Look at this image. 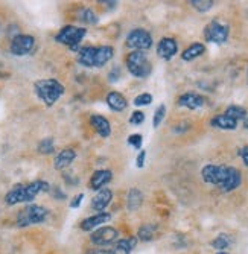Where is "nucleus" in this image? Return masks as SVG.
Masks as SVG:
<instances>
[{
    "mask_svg": "<svg viewBox=\"0 0 248 254\" xmlns=\"http://www.w3.org/2000/svg\"><path fill=\"white\" fill-rule=\"evenodd\" d=\"M51 186L48 181L37 180L29 184H20V186L12 188L6 195H5V202L8 205H15L20 202H31L37 198L38 193L49 192Z\"/></svg>",
    "mask_w": 248,
    "mask_h": 254,
    "instance_id": "nucleus-1",
    "label": "nucleus"
},
{
    "mask_svg": "<svg viewBox=\"0 0 248 254\" xmlns=\"http://www.w3.org/2000/svg\"><path fill=\"white\" fill-rule=\"evenodd\" d=\"M115 55L111 46H84L78 51V63L84 67H104Z\"/></svg>",
    "mask_w": 248,
    "mask_h": 254,
    "instance_id": "nucleus-2",
    "label": "nucleus"
},
{
    "mask_svg": "<svg viewBox=\"0 0 248 254\" xmlns=\"http://www.w3.org/2000/svg\"><path fill=\"white\" fill-rule=\"evenodd\" d=\"M34 90H35V95L38 96V99L48 107L55 105L65 91L64 85L54 78L35 81Z\"/></svg>",
    "mask_w": 248,
    "mask_h": 254,
    "instance_id": "nucleus-3",
    "label": "nucleus"
},
{
    "mask_svg": "<svg viewBox=\"0 0 248 254\" xmlns=\"http://www.w3.org/2000/svg\"><path fill=\"white\" fill-rule=\"evenodd\" d=\"M126 67L128 72L136 76V78H148L152 72V65L151 61L148 58V55L142 51H132L128 57H126Z\"/></svg>",
    "mask_w": 248,
    "mask_h": 254,
    "instance_id": "nucleus-4",
    "label": "nucleus"
},
{
    "mask_svg": "<svg viewBox=\"0 0 248 254\" xmlns=\"http://www.w3.org/2000/svg\"><path fill=\"white\" fill-rule=\"evenodd\" d=\"M49 210L37 204H29L25 209H21L17 215V225L18 227H29L35 224H41L48 219Z\"/></svg>",
    "mask_w": 248,
    "mask_h": 254,
    "instance_id": "nucleus-5",
    "label": "nucleus"
},
{
    "mask_svg": "<svg viewBox=\"0 0 248 254\" xmlns=\"http://www.w3.org/2000/svg\"><path fill=\"white\" fill-rule=\"evenodd\" d=\"M85 34H87V29L69 25L60 29V32L55 35V41L67 46V48H70L72 51H79V44L84 40Z\"/></svg>",
    "mask_w": 248,
    "mask_h": 254,
    "instance_id": "nucleus-6",
    "label": "nucleus"
},
{
    "mask_svg": "<svg viewBox=\"0 0 248 254\" xmlns=\"http://www.w3.org/2000/svg\"><path fill=\"white\" fill-rule=\"evenodd\" d=\"M126 46L132 51H148L152 46V37L148 31L145 29H132L128 35H126Z\"/></svg>",
    "mask_w": 248,
    "mask_h": 254,
    "instance_id": "nucleus-7",
    "label": "nucleus"
},
{
    "mask_svg": "<svg viewBox=\"0 0 248 254\" xmlns=\"http://www.w3.org/2000/svg\"><path fill=\"white\" fill-rule=\"evenodd\" d=\"M204 38L209 43L222 44L229 38V26L218 20H212L204 29Z\"/></svg>",
    "mask_w": 248,
    "mask_h": 254,
    "instance_id": "nucleus-8",
    "label": "nucleus"
},
{
    "mask_svg": "<svg viewBox=\"0 0 248 254\" xmlns=\"http://www.w3.org/2000/svg\"><path fill=\"white\" fill-rule=\"evenodd\" d=\"M229 174V166H224V165H207L202 168L201 171V177L207 184H213V186L221 188V184L225 181Z\"/></svg>",
    "mask_w": 248,
    "mask_h": 254,
    "instance_id": "nucleus-9",
    "label": "nucleus"
},
{
    "mask_svg": "<svg viewBox=\"0 0 248 254\" xmlns=\"http://www.w3.org/2000/svg\"><path fill=\"white\" fill-rule=\"evenodd\" d=\"M34 46H35V38L32 35L18 34V35H15L11 40L9 51L15 57H25V55H28V54L32 52Z\"/></svg>",
    "mask_w": 248,
    "mask_h": 254,
    "instance_id": "nucleus-10",
    "label": "nucleus"
},
{
    "mask_svg": "<svg viewBox=\"0 0 248 254\" xmlns=\"http://www.w3.org/2000/svg\"><path fill=\"white\" fill-rule=\"evenodd\" d=\"M118 236H119V232H118L116 228H113L110 225H105V227L96 228L95 232L92 233V236H90V241H92L98 247H105V245H110L113 242H116Z\"/></svg>",
    "mask_w": 248,
    "mask_h": 254,
    "instance_id": "nucleus-11",
    "label": "nucleus"
},
{
    "mask_svg": "<svg viewBox=\"0 0 248 254\" xmlns=\"http://www.w3.org/2000/svg\"><path fill=\"white\" fill-rule=\"evenodd\" d=\"M177 52H178V44L174 38L165 37L159 41V46H157V55H159L162 60L169 61L177 55Z\"/></svg>",
    "mask_w": 248,
    "mask_h": 254,
    "instance_id": "nucleus-12",
    "label": "nucleus"
},
{
    "mask_svg": "<svg viewBox=\"0 0 248 254\" xmlns=\"http://www.w3.org/2000/svg\"><path fill=\"white\" fill-rule=\"evenodd\" d=\"M111 219V215L108 212H99L93 216H88L85 218L84 221H81L79 227L82 232H93L95 228H99L102 227L104 224H107L108 221Z\"/></svg>",
    "mask_w": 248,
    "mask_h": 254,
    "instance_id": "nucleus-13",
    "label": "nucleus"
},
{
    "mask_svg": "<svg viewBox=\"0 0 248 254\" xmlns=\"http://www.w3.org/2000/svg\"><path fill=\"white\" fill-rule=\"evenodd\" d=\"M113 180V172L108 169H99L95 171L92 178H90V189L93 190H101L104 189L107 184Z\"/></svg>",
    "mask_w": 248,
    "mask_h": 254,
    "instance_id": "nucleus-14",
    "label": "nucleus"
},
{
    "mask_svg": "<svg viewBox=\"0 0 248 254\" xmlns=\"http://www.w3.org/2000/svg\"><path fill=\"white\" fill-rule=\"evenodd\" d=\"M76 158V152L72 149V148H65V149H61L57 155H55V160H54V168L58 169V171H62L65 168H69L73 160Z\"/></svg>",
    "mask_w": 248,
    "mask_h": 254,
    "instance_id": "nucleus-15",
    "label": "nucleus"
},
{
    "mask_svg": "<svg viewBox=\"0 0 248 254\" xmlns=\"http://www.w3.org/2000/svg\"><path fill=\"white\" fill-rule=\"evenodd\" d=\"M111 199H113V192L108 188H104V189L98 190V193L93 196L92 207H93L96 212H104L107 207L110 205Z\"/></svg>",
    "mask_w": 248,
    "mask_h": 254,
    "instance_id": "nucleus-16",
    "label": "nucleus"
},
{
    "mask_svg": "<svg viewBox=\"0 0 248 254\" xmlns=\"http://www.w3.org/2000/svg\"><path fill=\"white\" fill-rule=\"evenodd\" d=\"M241 181H242V175L241 172L236 169V168H232L229 166V174H227V178H225V181L221 184V190L222 192H232L235 189H238L241 186Z\"/></svg>",
    "mask_w": 248,
    "mask_h": 254,
    "instance_id": "nucleus-17",
    "label": "nucleus"
},
{
    "mask_svg": "<svg viewBox=\"0 0 248 254\" xmlns=\"http://www.w3.org/2000/svg\"><path fill=\"white\" fill-rule=\"evenodd\" d=\"M90 124H92L93 129L102 138H107V137L111 135V125H110L108 119L101 116V114H93V116H90Z\"/></svg>",
    "mask_w": 248,
    "mask_h": 254,
    "instance_id": "nucleus-18",
    "label": "nucleus"
},
{
    "mask_svg": "<svg viewBox=\"0 0 248 254\" xmlns=\"http://www.w3.org/2000/svg\"><path fill=\"white\" fill-rule=\"evenodd\" d=\"M204 104H206V99L202 96H199V95H196V93H185L178 99L180 107H185V108H189V110H198Z\"/></svg>",
    "mask_w": 248,
    "mask_h": 254,
    "instance_id": "nucleus-19",
    "label": "nucleus"
},
{
    "mask_svg": "<svg viewBox=\"0 0 248 254\" xmlns=\"http://www.w3.org/2000/svg\"><path fill=\"white\" fill-rule=\"evenodd\" d=\"M107 105L113 110V111H124L128 107V101L125 99V96L119 91H110L107 95Z\"/></svg>",
    "mask_w": 248,
    "mask_h": 254,
    "instance_id": "nucleus-20",
    "label": "nucleus"
},
{
    "mask_svg": "<svg viewBox=\"0 0 248 254\" xmlns=\"http://www.w3.org/2000/svg\"><path fill=\"white\" fill-rule=\"evenodd\" d=\"M210 125H212L213 128H218V129H227V131H232V129H236V128H238V122L233 121V119L229 118V116H225V114H218V116L212 118Z\"/></svg>",
    "mask_w": 248,
    "mask_h": 254,
    "instance_id": "nucleus-21",
    "label": "nucleus"
},
{
    "mask_svg": "<svg viewBox=\"0 0 248 254\" xmlns=\"http://www.w3.org/2000/svg\"><path fill=\"white\" fill-rule=\"evenodd\" d=\"M137 239L136 238H126V239H119L116 245L113 247V254H131V251L136 248Z\"/></svg>",
    "mask_w": 248,
    "mask_h": 254,
    "instance_id": "nucleus-22",
    "label": "nucleus"
},
{
    "mask_svg": "<svg viewBox=\"0 0 248 254\" xmlns=\"http://www.w3.org/2000/svg\"><path fill=\"white\" fill-rule=\"evenodd\" d=\"M204 52H206L204 44H202V43H193V44L189 46V48H187L186 51H183L182 58H183L185 61H192V60L201 57Z\"/></svg>",
    "mask_w": 248,
    "mask_h": 254,
    "instance_id": "nucleus-23",
    "label": "nucleus"
},
{
    "mask_svg": "<svg viewBox=\"0 0 248 254\" xmlns=\"http://www.w3.org/2000/svg\"><path fill=\"white\" fill-rule=\"evenodd\" d=\"M143 202V195L139 189H131L126 193V207L128 210H137Z\"/></svg>",
    "mask_w": 248,
    "mask_h": 254,
    "instance_id": "nucleus-24",
    "label": "nucleus"
},
{
    "mask_svg": "<svg viewBox=\"0 0 248 254\" xmlns=\"http://www.w3.org/2000/svg\"><path fill=\"white\" fill-rule=\"evenodd\" d=\"M225 116H229V118H232L233 121H236V122H239V121H244L245 119V116H247V111H245V108L244 107H239V105H230L227 110H225Z\"/></svg>",
    "mask_w": 248,
    "mask_h": 254,
    "instance_id": "nucleus-25",
    "label": "nucleus"
},
{
    "mask_svg": "<svg viewBox=\"0 0 248 254\" xmlns=\"http://www.w3.org/2000/svg\"><path fill=\"white\" fill-rule=\"evenodd\" d=\"M155 232H157V225H154V224H145V225H142L139 228L137 236H139L140 241L148 242V241H151L155 236Z\"/></svg>",
    "mask_w": 248,
    "mask_h": 254,
    "instance_id": "nucleus-26",
    "label": "nucleus"
},
{
    "mask_svg": "<svg viewBox=\"0 0 248 254\" xmlns=\"http://www.w3.org/2000/svg\"><path fill=\"white\" fill-rule=\"evenodd\" d=\"M37 149H38V152H40V154H44V155L52 154V152L55 151V142H54V138H52V137L43 138V140L38 143Z\"/></svg>",
    "mask_w": 248,
    "mask_h": 254,
    "instance_id": "nucleus-27",
    "label": "nucleus"
},
{
    "mask_svg": "<svg viewBox=\"0 0 248 254\" xmlns=\"http://www.w3.org/2000/svg\"><path fill=\"white\" fill-rule=\"evenodd\" d=\"M79 21H82V23H85V25H96L98 23V17H96V14L92 11V9H88V8H85V9H82L81 12H79Z\"/></svg>",
    "mask_w": 248,
    "mask_h": 254,
    "instance_id": "nucleus-28",
    "label": "nucleus"
},
{
    "mask_svg": "<svg viewBox=\"0 0 248 254\" xmlns=\"http://www.w3.org/2000/svg\"><path fill=\"white\" fill-rule=\"evenodd\" d=\"M230 244H232V238H230L229 235H219L216 239L212 241V247L216 248V250H219V251H222V250H225V248H229Z\"/></svg>",
    "mask_w": 248,
    "mask_h": 254,
    "instance_id": "nucleus-29",
    "label": "nucleus"
},
{
    "mask_svg": "<svg viewBox=\"0 0 248 254\" xmlns=\"http://www.w3.org/2000/svg\"><path fill=\"white\" fill-rule=\"evenodd\" d=\"M190 5L199 12H207L213 8L215 2H212V0H190Z\"/></svg>",
    "mask_w": 248,
    "mask_h": 254,
    "instance_id": "nucleus-30",
    "label": "nucleus"
},
{
    "mask_svg": "<svg viewBox=\"0 0 248 254\" xmlns=\"http://www.w3.org/2000/svg\"><path fill=\"white\" fill-rule=\"evenodd\" d=\"M165 116H166V105H159V108L155 110V113H154V118H152V127L154 128H159L160 127V124L163 122V119H165Z\"/></svg>",
    "mask_w": 248,
    "mask_h": 254,
    "instance_id": "nucleus-31",
    "label": "nucleus"
},
{
    "mask_svg": "<svg viewBox=\"0 0 248 254\" xmlns=\"http://www.w3.org/2000/svg\"><path fill=\"white\" fill-rule=\"evenodd\" d=\"M152 102V96L149 93H142L139 96H136V99H134V105L136 107H146Z\"/></svg>",
    "mask_w": 248,
    "mask_h": 254,
    "instance_id": "nucleus-32",
    "label": "nucleus"
},
{
    "mask_svg": "<svg viewBox=\"0 0 248 254\" xmlns=\"http://www.w3.org/2000/svg\"><path fill=\"white\" fill-rule=\"evenodd\" d=\"M128 122L131 125H142L145 122V113L143 111H134L129 116Z\"/></svg>",
    "mask_w": 248,
    "mask_h": 254,
    "instance_id": "nucleus-33",
    "label": "nucleus"
},
{
    "mask_svg": "<svg viewBox=\"0 0 248 254\" xmlns=\"http://www.w3.org/2000/svg\"><path fill=\"white\" fill-rule=\"evenodd\" d=\"M142 142H143V137L140 134H131L128 137V145H131L134 149H140L142 148Z\"/></svg>",
    "mask_w": 248,
    "mask_h": 254,
    "instance_id": "nucleus-34",
    "label": "nucleus"
},
{
    "mask_svg": "<svg viewBox=\"0 0 248 254\" xmlns=\"http://www.w3.org/2000/svg\"><path fill=\"white\" fill-rule=\"evenodd\" d=\"M108 78H110V82H116V81H119V78H121V68L119 67H115L113 70L110 72V75H108Z\"/></svg>",
    "mask_w": 248,
    "mask_h": 254,
    "instance_id": "nucleus-35",
    "label": "nucleus"
},
{
    "mask_svg": "<svg viewBox=\"0 0 248 254\" xmlns=\"http://www.w3.org/2000/svg\"><path fill=\"white\" fill-rule=\"evenodd\" d=\"M145 160H146V151H140L139 155H137V160H136V166L137 168H143L145 166Z\"/></svg>",
    "mask_w": 248,
    "mask_h": 254,
    "instance_id": "nucleus-36",
    "label": "nucleus"
},
{
    "mask_svg": "<svg viewBox=\"0 0 248 254\" xmlns=\"http://www.w3.org/2000/svg\"><path fill=\"white\" fill-rule=\"evenodd\" d=\"M82 199H84V193H78V195L70 201V207H72V209H78V207L81 205V202H82Z\"/></svg>",
    "mask_w": 248,
    "mask_h": 254,
    "instance_id": "nucleus-37",
    "label": "nucleus"
},
{
    "mask_svg": "<svg viewBox=\"0 0 248 254\" xmlns=\"http://www.w3.org/2000/svg\"><path fill=\"white\" fill-rule=\"evenodd\" d=\"M239 155H241V158L244 160L245 166L248 168V146H244V148H241V149H239Z\"/></svg>",
    "mask_w": 248,
    "mask_h": 254,
    "instance_id": "nucleus-38",
    "label": "nucleus"
},
{
    "mask_svg": "<svg viewBox=\"0 0 248 254\" xmlns=\"http://www.w3.org/2000/svg\"><path fill=\"white\" fill-rule=\"evenodd\" d=\"M90 254H113V250H105V248H101V250H95Z\"/></svg>",
    "mask_w": 248,
    "mask_h": 254,
    "instance_id": "nucleus-39",
    "label": "nucleus"
},
{
    "mask_svg": "<svg viewBox=\"0 0 248 254\" xmlns=\"http://www.w3.org/2000/svg\"><path fill=\"white\" fill-rule=\"evenodd\" d=\"M244 128L248 129V113H247V116H245V119H244Z\"/></svg>",
    "mask_w": 248,
    "mask_h": 254,
    "instance_id": "nucleus-40",
    "label": "nucleus"
},
{
    "mask_svg": "<svg viewBox=\"0 0 248 254\" xmlns=\"http://www.w3.org/2000/svg\"><path fill=\"white\" fill-rule=\"evenodd\" d=\"M218 254H227V253H218Z\"/></svg>",
    "mask_w": 248,
    "mask_h": 254,
    "instance_id": "nucleus-41",
    "label": "nucleus"
}]
</instances>
